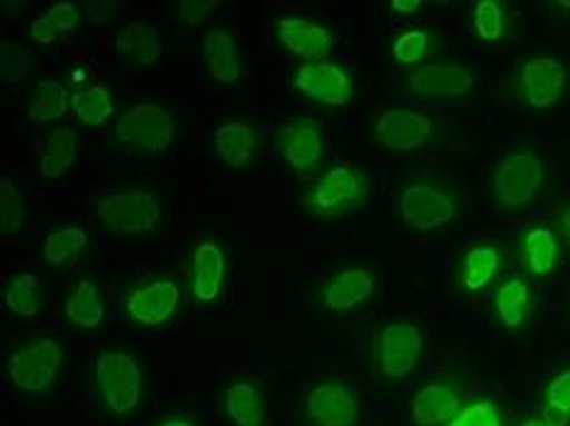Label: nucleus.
<instances>
[{"mask_svg": "<svg viewBox=\"0 0 570 426\" xmlns=\"http://www.w3.org/2000/svg\"><path fill=\"white\" fill-rule=\"evenodd\" d=\"M32 55L20 44H3L0 47V76H3V83L10 88H20L32 71Z\"/></svg>", "mask_w": 570, "mask_h": 426, "instance_id": "obj_38", "label": "nucleus"}, {"mask_svg": "<svg viewBox=\"0 0 570 426\" xmlns=\"http://www.w3.org/2000/svg\"><path fill=\"white\" fill-rule=\"evenodd\" d=\"M227 283V254L223 244L203 239L190 251L188 286L193 298L203 305H213L223 298Z\"/></svg>", "mask_w": 570, "mask_h": 426, "instance_id": "obj_17", "label": "nucleus"}, {"mask_svg": "<svg viewBox=\"0 0 570 426\" xmlns=\"http://www.w3.org/2000/svg\"><path fill=\"white\" fill-rule=\"evenodd\" d=\"M473 30L485 44H500L510 32L508 6L500 0H481L473 6Z\"/></svg>", "mask_w": 570, "mask_h": 426, "instance_id": "obj_35", "label": "nucleus"}, {"mask_svg": "<svg viewBox=\"0 0 570 426\" xmlns=\"http://www.w3.org/2000/svg\"><path fill=\"white\" fill-rule=\"evenodd\" d=\"M463 399L459 387L446 380H430L420 385L410 403V419L417 426H446L456 412L461 409Z\"/></svg>", "mask_w": 570, "mask_h": 426, "instance_id": "obj_20", "label": "nucleus"}, {"mask_svg": "<svg viewBox=\"0 0 570 426\" xmlns=\"http://www.w3.org/2000/svg\"><path fill=\"white\" fill-rule=\"evenodd\" d=\"M274 34L276 42L303 63L327 59L334 49V34L325 24L301 16V12H283V16H278Z\"/></svg>", "mask_w": 570, "mask_h": 426, "instance_id": "obj_14", "label": "nucleus"}, {"mask_svg": "<svg viewBox=\"0 0 570 426\" xmlns=\"http://www.w3.org/2000/svg\"><path fill=\"white\" fill-rule=\"evenodd\" d=\"M63 346L57 339L40 337L22 344L8 358V376L24 395H42L59 380Z\"/></svg>", "mask_w": 570, "mask_h": 426, "instance_id": "obj_7", "label": "nucleus"}, {"mask_svg": "<svg viewBox=\"0 0 570 426\" xmlns=\"http://www.w3.org/2000/svg\"><path fill=\"white\" fill-rule=\"evenodd\" d=\"M213 10H219V0H184L178 3V22L196 28Z\"/></svg>", "mask_w": 570, "mask_h": 426, "instance_id": "obj_40", "label": "nucleus"}, {"mask_svg": "<svg viewBox=\"0 0 570 426\" xmlns=\"http://www.w3.org/2000/svg\"><path fill=\"white\" fill-rule=\"evenodd\" d=\"M570 86L568 63L556 51H534L517 69L514 90L524 108L547 112L559 106Z\"/></svg>", "mask_w": 570, "mask_h": 426, "instance_id": "obj_3", "label": "nucleus"}, {"mask_svg": "<svg viewBox=\"0 0 570 426\" xmlns=\"http://www.w3.org/2000/svg\"><path fill=\"white\" fill-rule=\"evenodd\" d=\"M407 88L430 100H465L475 93L478 76L471 67L453 59H432L407 73Z\"/></svg>", "mask_w": 570, "mask_h": 426, "instance_id": "obj_10", "label": "nucleus"}, {"mask_svg": "<svg viewBox=\"0 0 570 426\" xmlns=\"http://www.w3.org/2000/svg\"><path fill=\"white\" fill-rule=\"evenodd\" d=\"M541 419L549 426L570 424V366L553 373L541 399Z\"/></svg>", "mask_w": 570, "mask_h": 426, "instance_id": "obj_34", "label": "nucleus"}, {"mask_svg": "<svg viewBox=\"0 0 570 426\" xmlns=\"http://www.w3.org/2000/svg\"><path fill=\"white\" fill-rule=\"evenodd\" d=\"M517 426H549V424L543 422V419H539V417H527V419H522Z\"/></svg>", "mask_w": 570, "mask_h": 426, "instance_id": "obj_45", "label": "nucleus"}, {"mask_svg": "<svg viewBox=\"0 0 570 426\" xmlns=\"http://www.w3.org/2000/svg\"><path fill=\"white\" fill-rule=\"evenodd\" d=\"M439 47H442L439 32H434L430 28H407L393 37L391 55H393L395 63H400V67L417 69V67H422V63L432 61Z\"/></svg>", "mask_w": 570, "mask_h": 426, "instance_id": "obj_28", "label": "nucleus"}, {"mask_svg": "<svg viewBox=\"0 0 570 426\" xmlns=\"http://www.w3.org/2000/svg\"><path fill=\"white\" fill-rule=\"evenodd\" d=\"M446 426H504V419L498 403H492V399H475V403L461 405L456 417Z\"/></svg>", "mask_w": 570, "mask_h": 426, "instance_id": "obj_39", "label": "nucleus"}, {"mask_svg": "<svg viewBox=\"0 0 570 426\" xmlns=\"http://www.w3.org/2000/svg\"><path fill=\"white\" fill-rule=\"evenodd\" d=\"M151 426H198V424L188 417H166V419L154 422Z\"/></svg>", "mask_w": 570, "mask_h": 426, "instance_id": "obj_44", "label": "nucleus"}, {"mask_svg": "<svg viewBox=\"0 0 570 426\" xmlns=\"http://www.w3.org/2000/svg\"><path fill=\"white\" fill-rule=\"evenodd\" d=\"M79 24H81V10L73 3H59V6H51L45 16H40L30 24V37L35 44L49 47L67 40L69 34L79 30Z\"/></svg>", "mask_w": 570, "mask_h": 426, "instance_id": "obj_29", "label": "nucleus"}, {"mask_svg": "<svg viewBox=\"0 0 570 426\" xmlns=\"http://www.w3.org/2000/svg\"><path fill=\"white\" fill-rule=\"evenodd\" d=\"M6 307L16 317L30 319L42 307V283L35 274H20L8 283Z\"/></svg>", "mask_w": 570, "mask_h": 426, "instance_id": "obj_36", "label": "nucleus"}, {"mask_svg": "<svg viewBox=\"0 0 570 426\" xmlns=\"http://www.w3.org/2000/svg\"><path fill=\"white\" fill-rule=\"evenodd\" d=\"M256 129L244 120H229L215 129V151L229 169H244L256 153Z\"/></svg>", "mask_w": 570, "mask_h": 426, "instance_id": "obj_24", "label": "nucleus"}, {"mask_svg": "<svg viewBox=\"0 0 570 426\" xmlns=\"http://www.w3.org/2000/svg\"><path fill=\"white\" fill-rule=\"evenodd\" d=\"M203 59L213 81H217L219 86H239L242 57L235 37L227 30L215 28L203 34Z\"/></svg>", "mask_w": 570, "mask_h": 426, "instance_id": "obj_22", "label": "nucleus"}, {"mask_svg": "<svg viewBox=\"0 0 570 426\" xmlns=\"http://www.w3.org/2000/svg\"><path fill=\"white\" fill-rule=\"evenodd\" d=\"M96 383L102 403H106L112 415H129V412H135L141 399V390H145V378H141L137 358L125 351L98 354Z\"/></svg>", "mask_w": 570, "mask_h": 426, "instance_id": "obj_6", "label": "nucleus"}, {"mask_svg": "<svg viewBox=\"0 0 570 426\" xmlns=\"http://www.w3.org/2000/svg\"><path fill=\"white\" fill-rule=\"evenodd\" d=\"M551 8H559V10H570V3H553Z\"/></svg>", "mask_w": 570, "mask_h": 426, "instance_id": "obj_46", "label": "nucleus"}, {"mask_svg": "<svg viewBox=\"0 0 570 426\" xmlns=\"http://www.w3.org/2000/svg\"><path fill=\"white\" fill-rule=\"evenodd\" d=\"M86 18L94 24H106L112 18V3H88L86 6Z\"/></svg>", "mask_w": 570, "mask_h": 426, "instance_id": "obj_42", "label": "nucleus"}, {"mask_svg": "<svg viewBox=\"0 0 570 426\" xmlns=\"http://www.w3.org/2000/svg\"><path fill=\"white\" fill-rule=\"evenodd\" d=\"M176 132L178 127L174 115L157 102H137V106L127 108L112 127L115 139H120L122 145L151 153L171 149Z\"/></svg>", "mask_w": 570, "mask_h": 426, "instance_id": "obj_9", "label": "nucleus"}, {"mask_svg": "<svg viewBox=\"0 0 570 426\" xmlns=\"http://www.w3.org/2000/svg\"><path fill=\"white\" fill-rule=\"evenodd\" d=\"M397 210L410 229L436 231L459 217L461 198L444 178H414L400 188Z\"/></svg>", "mask_w": 570, "mask_h": 426, "instance_id": "obj_2", "label": "nucleus"}, {"mask_svg": "<svg viewBox=\"0 0 570 426\" xmlns=\"http://www.w3.org/2000/svg\"><path fill=\"white\" fill-rule=\"evenodd\" d=\"M504 266V251L498 244H473L463 251L459 261V286L463 293L475 295L490 288L498 280Z\"/></svg>", "mask_w": 570, "mask_h": 426, "instance_id": "obj_21", "label": "nucleus"}, {"mask_svg": "<svg viewBox=\"0 0 570 426\" xmlns=\"http://www.w3.org/2000/svg\"><path fill=\"white\" fill-rule=\"evenodd\" d=\"M549 169L534 147H512L490 171V196L500 210L522 212L531 208L547 188Z\"/></svg>", "mask_w": 570, "mask_h": 426, "instance_id": "obj_1", "label": "nucleus"}, {"mask_svg": "<svg viewBox=\"0 0 570 426\" xmlns=\"http://www.w3.org/2000/svg\"><path fill=\"white\" fill-rule=\"evenodd\" d=\"M556 231H559V237L563 241V247L570 249V202L561 205L559 212H556Z\"/></svg>", "mask_w": 570, "mask_h": 426, "instance_id": "obj_41", "label": "nucleus"}, {"mask_svg": "<svg viewBox=\"0 0 570 426\" xmlns=\"http://www.w3.org/2000/svg\"><path fill=\"white\" fill-rule=\"evenodd\" d=\"M63 315L81 329H98L106 321V300L94 280H79L63 300Z\"/></svg>", "mask_w": 570, "mask_h": 426, "instance_id": "obj_25", "label": "nucleus"}, {"mask_svg": "<svg viewBox=\"0 0 570 426\" xmlns=\"http://www.w3.org/2000/svg\"><path fill=\"white\" fill-rule=\"evenodd\" d=\"M112 44L120 59H125L127 63H135V67H151V63H157L164 55L161 37L157 28L147 20H132L122 24L118 34H115Z\"/></svg>", "mask_w": 570, "mask_h": 426, "instance_id": "obj_23", "label": "nucleus"}, {"mask_svg": "<svg viewBox=\"0 0 570 426\" xmlns=\"http://www.w3.org/2000/svg\"><path fill=\"white\" fill-rule=\"evenodd\" d=\"M24 222H28V205L12 178L3 176L0 178V229L3 235H18Z\"/></svg>", "mask_w": 570, "mask_h": 426, "instance_id": "obj_37", "label": "nucleus"}, {"mask_svg": "<svg viewBox=\"0 0 570 426\" xmlns=\"http://www.w3.org/2000/svg\"><path fill=\"white\" fill-rule=\"evenodd\" d=\"M225 412L235 426H264V395L252 380H235L225 390Z\"/></svg>", "mask_w": 570, "mask_h": 426, "instance_id": "obj_27", "label": "nucleus"}, {"mask_svg": "<svg viewBox=\"0 0 570 426\" xmlns=\"http://www.w3.org/2000/svg\"><path fill=\"white\" fill-rule=\"evenodd\" d=\"M305 417L313 426H356L361 419L358 395L352 385L325 380L305 395Z\"/></svg>", "mask_w": 570, "mask_h": 426, "instance_id": "obj_15", "label": "nucleus"}, {"mask_svg": "<svg viewBox=\"0 0 570 426\" xmlns=\"http://www.w3.org/2000/svg\"><path fill=\"white\" fill-rule=\"evenodd\" d=\"M368 198V178L352 166L322 171L305 192V208L317 217H340L358 210Z\"/></svg>", "mask_w": 570, "mask_h": 426, "instance_id": "obj_5", "label": "nucleus"}, {"mask_svg": "<svg viewBox=\"0 0 570 426\" xmlns=\"http://www.w3.org/2000/svg\"><path fill=\"white\" fill-rule=\"evenodd\" d=\"M297 93L305 96L307 100H315L320 106L330 108H344L356 98V83L354 76L348 73L340 61H313L301 63L293 71L291 79Z\"/></svg>", "mask_w": 570, "mask_h": 426, "instance_id": "obj_11", "label": "nucleus"}, {"mask_svg": "<svg viewBox=\"0 0 570 426\" xmlns=\"http://www.w3.org/2000/svg\"><path fill=\"white\" fill-rule=\"evenodd\" d=\"M517 254L529 278H551L561 264L563 241L551 225L524 227L517 237Z\"/></svg>", "mask_w": 570, "mask_h": 426, "instance_id": "obj_18", "label": "nucleus"}, {"mask_svg": "<svg viewBox=\"0 0 570 426\" xmlns=\"http://www.w3.org/2000/svg\"><path fill=\"white\" fill-rule=\"evenodd\" d=\"M76 164V135L69 127H55L42 141L40 174L47 180H59Z\"/></svg>", "mask_w": 570, "mask_h": 426, "instance_id": "obj_30", "label": "nucleus"}, {"mask_svg": "<svg viewBox=\"0 0 570 426\" xmlns=\"http://www.w3.org/2000/svg\"><path fill=\"white\" fill-rule=\"evenodd\" d=\"M529 305H531V288L529 283L520 276L504 278L495 295H492V309L500 319L502 327L508 329H520L527 317H529Z\"/></svg>", "mask_w": 570, "mask_h": 426, "instance_id": "obj_26", "label": "nucleus"}, {"mask_svg": "<svg viewBox=\"0 0 570 426\" xmlns=\"http://www.w3.org/2000/svg\"><path fill=\"white\" fill-rule=\"evenodd\" d=\"M180 300L184 293L176 280L154 278L129 290L125 313L139 327H161L178 313Z\"/></svg>", "mask_w": 570, "mask_h": 426, "instance_id": "obj_16", "label": "nucleus"}, {"mask_svg": "<svg viewBox=\"0 0 570 426\" xmlns=\"http://www.w3.org/2000/svg\"><path fill=\"white\" fill-rule=\"evenodd\" d=\"M88 249V231L83 227H51L42 239V258L47 266H67Z\"/></svg>", "mask_w": 570, "mask_h": 426, "instance_id": "obj_33", "label": "nucleus"}, {"mask_svg": "<svg viewBox=\"0 0 570 426\" xmlns=\"http://www.w3.org/2000/svg\"><path fill=\"white\" fill-rule=\"evenodd\" d=\"M424 348L422 329L414 321H387L373 339L375 368L387 380H403L420 366Z\"/></svg>", "mask_w": 570, "mask_h": 426, "instance_id": "obj_8", "label": "nucleus"}, {"mask_svg": "<svg viewBox=\"0 0 570 426\" xmlns=\"http://www.w3.org/2000/svg\"><path fill=\"white\" fill-rule=\"evenodd\" d=\"M71 115L83 127H102L112 120L115 100L106 86H88L71 96Z\"/></svg>", "mask_w": 570, "mask_h": 426, "instance_id": "obj_32", "label": "nucleus"}, {"mask_svg": "<svg viewBox=\"0 0 570 426\" xmlns=\"http://www.w3.org/2000/svg\"><path fill=\"white\" fill-rule=\"evenodd\" d=\"M434 135L430 115L412 108H387L373 122V139L387 151L410 153L420 151Z\"/></svg>", "mask_w": 570, "mask_h": 426, "instance_id": "obj_13", "label": "nucleus"}, {"mask_svg": "<svg viewBox=\"0 0 570 426\" xmlns=\"http://www.w3.org/2000/svg\"><path fill=\"white\" fill-rule=\"evenodd\" d=\"M71 108L69 88L59 79H42L37 83L32 102L28 108V120L32 125H49L61 120L67 110Z\"/></svg>", "mask_w": 570, "mask_h": 426, "instance_id": "obj_31", "label": "nucleus"}, {"mask_svg": "<svg viewBox=\"0 0 570 426\" xmlns=\"http://www.w3.org/2000/svg\"><path fill=\"white\" fill-rule=\"evenodd\" d=\"M98 222L108 231L122 237L151 235L164 222L159 198L145 188H129L110 192L96 202Z\"/></svg>", "mask_w": 570, "mask_h": 426, "instance_id": "obj_4", "label": "nucleus"}, {"mask_svg": "<svg viewBox=\"0 0 570 426\" xmlns=\"http://www.w3.org/2000/svg\"><path fill=\"white\" fill-rule=\"evenodd\" d=\"M278 151L291 171L313 176L327 157L325 129L309 118H291L278 127Z\"/></svg>", "mask_w": 570, "mask_h": 426, "instance_id": "obj_12", "label": "nucleus"}, {"mask_svg": "<svg viewBox=\"0 0 570 426\" xmlns=\"http://www.w3.org/2000/svg\"><path fill=\"white\" fill-rule=\"evenodd\" d=\"M375 293V278L364 266H344L322 286V305L332 313H352Z\"/></svg>", "mask_w": 570, "mask_h": 426, "instance_id": "obj_19", "label": "nucleus"}, {"mask_svg": "<svg viewBox=\"0 0 570 426\" xmlns=\"http://www.w3.org/2000/svg\"><path fill=\"white\" fill-rule=\"evenodd\" d=\"M422 6V0H393V3H387V10L397 12V16H414Z\"/></svg>", "mask_w": 570, "mask_h": 426, "instance_id": "obj_43", "label": "nucleus"}]
</instances>
